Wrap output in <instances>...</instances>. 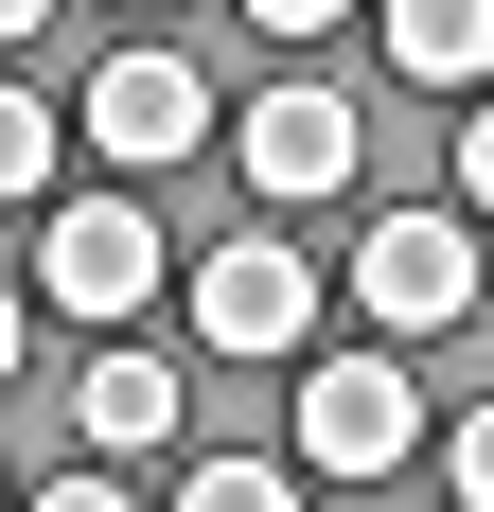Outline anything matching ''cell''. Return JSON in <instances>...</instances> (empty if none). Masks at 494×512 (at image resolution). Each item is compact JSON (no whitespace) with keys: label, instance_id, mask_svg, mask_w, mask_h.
<instances>
[{"label":"cell","instance_id":"cell-1","mask_svg":"<svg viewBox=\"0 0 494 512\" xmlns=\"http://www.w3.org/2000/svg\"><path fill=\"white\" fill-rule=\"evenodd\" d=\"M300 460L318 477H406L424 460V371L371 336V354H318L300 371Z\"/></svg>","mask_w":494,"mask_h":512},{"label":"cell","instance_id":"cell-2","mask_svg":"<svg viewBox=\"0 0 494 512\" xmlns=\"http://www.w3.org/2000/svg\"><path fill=\"white\" fill-rule=\"evenodd\" d=\"M353 301H371V336H459L477 318V212H371Z\"/></svg>","mask_w":494,"mask_h":512},{"label":"cell","instance_id":"cell-3","mask_svg":"<svg viewBox=\"0 0 494 512\" xmlns=\"http://www.w3.org/2000/svg\"><path fill=\"white\" fill-rule=\"evenodd\" d=\"M36 301L53 318H142L159 301V212L142 195H53L36 212Z\"/></svg>","mask_w":494,"mask_h":512},{"label":"cell","instance_id":"cell-4","mask_svg":"<svg viewBox=\"0 0 494 512\" xmlns=\"http://www.w3.org/2000/svg\"><path fill=\"white\" fill-rule=\"evenodd\" d=\"M195 336L212 354H300V336H318V265H300L283 230H230V248L195 265Z\"/></svg>","mask_w":494,"mask_h":512},{"label":"cell","instance_id":"cell-5","mask_svg":"<svg viewBox=\"0 0 494 512\" xmlns=\"http://www.w3.org/2000/svg\"><path fill=\"white\" fill-rule=\"evenodd\" d=\"M89 142L124 159V177H177V159L212 142V89H195V53H106V71H89Z\"/></svg>","mask_w":494,"mask_h":512},{"label":"cell","instance_id":"cell-6","mask_svg":"<svg viewBox=\"0 0 494 512\" xmlns=\"http://www.w3.org/2000/svg\"><path fill=\"white\" fill-rule=\"evenodd\" d=\"M353 159H371V124L318 71H283V89L247 106V195H353Z\"/></svg>","mask_w":494,"mask_h":512},{"label":"cell","instance_id":"cell-7","mask_svg":"<svg viewBox=\"0 0 494 512\" xmlns=\"http://www.w3.org/2000/svg\"><path fill=\"white\" fill-rule=\"evenodd\" d=\"M71 424H89V460H159V442H177V371L159 354H89Z\"/></svg>","mask_w":494,"mask_h":512},{"label":"cell","instance_id":"cell-8","mask_svg":"<svg viewBox=\"0 0 494 512\" xmlns=\"http://www.w3.org/2000/svg\"><path fill=\"white\" fill-rule=\"evenodd\" d=\"M389 71L406 89H477L494 71V0H389Z\"/></svg>","mask_w":494,"mask_h":512},{"label":"cell","instance_id":"cell-9","mask_svg":"<svg viewBox=\"0 0 494 512\" xmlns=\"http://www.w3.org/2000/svg\"><path fill=\"white\" fill-rule=\"evenodd\" d=\"M53 142H71V124H53L36 89H0V212H36V195H53Z\"/></svg>","mask_w":494,"mask_h":512},{"label":"cell","instance_id":"cell-10","mask_svg":"<svg viewBox=\"0 0 494 512\" xmlns=\"http://www.w3.org/2000/svg\"><path fill=\"white\" fill-rule=\"evenodd\" d=\"M177 512H300V477H283V460H195Z\"/></svg>","mask_w":494,"mask_h":512},{"label":"cell","instance_id":"cell-11","mask_svg":"<svg viewBox=\"0 0 494 512\" xmlns=\"http://www.w3.org/2000/svg\"><path fill=\"white\" fill-rule=\"evenodd\" d=\"M442 195H459V212H494V106L459 124V177H442Z\"/></svg>","mask_w":494,"mask_h":512},{"label":"cell","instance_id":"cell-12","mask_svg":"<svg viewBox=\"0 0 494 512\" xmlns=\"http://www.w3.org/2000/svg\"><path fill=\"white\" fill-rule=\"evenodd\" d=\"M18 512H142V495H124V477H36Z\"/></svg>","mask_w":494,"mask_h":512},{"label":"cell","instance_id":"cell-13","mask_svg":"<svg viewBox=\"0 0 494 512\" xmlns=\"http://www.w3.org/2000/svg\"><path fill=\"white\" fill-rule=\"evenodd\" d=\"M459 512H494V407H459Z\"/></svg>","mask_w":494,"mask_h":512},{"label":"cell","instance_id":"cell-14","mask_svg":"<svg viewBox=\"0 0 494 512\" xmlns=\"http://www.w3.org/2000/svg\"><path fill=\"white\" fill-rule=\"evenodd\" d=\"M247 18H265V36H336L353 0H247Z\"/></svg>","mask_w":494,"mask_h":512},{"label":"cell","instance_id":"cell-15","mask_svg":"<svg viewBox=\"0 0 494 512\" xmlns=\"http://www.w3.org/2000/svg\"><path fill=\"white\" fill-rule=\"evenodd\" d=\"M36 18H53V0H0V53H18V36H36Z\"/></svg>","mask_w":494,"mask_h":512},{"label":"cell","instance_id":"cell-16","mask_svg":"<svg viewBox=\"0 0 494 512\" xmlns=\"http://www.w3.org/2000/svg\"><path fill=\"white\" fill-rule=\"evenodd\" d=\"M0 371H18V283H0Z\"/></svg>","mask_w":494,"mask_h":512},{"label":"cell","instance_id":"cell-17","mask_svg":"<svg viewBox=\"0 0 494 512\" xmlns=\"http://www.w3.org/2000/svg\"><path fill=\"white\" fill-rule=\"evenodd\" d=\"M124 18H159V0H124Z\"/></svg>","mask_w":494,"mask_h":512}]
</instances>
